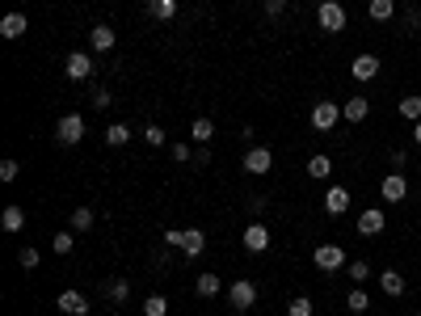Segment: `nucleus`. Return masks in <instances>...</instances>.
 Instances as JSON below:
<instances>
[{"label":"nucleus","instance_id":"1","mask_svg":"<svg viewBox=\"0 0 421 316\" xmlns=\"http://www.w3.org/2000/svg\"><path fill=\"white\" fill-rule=\"evenodd\" d=\"M316 21H320L325 34H342V30H346V8H342L337 0H320V4H316Z\"/></svg>","mask_w":421,"mask_h":316},{"label":"nucleus","instance_id":"2","mask_svg":"<svg viewBox=\"0 0 421 316\" xmlns=\"http://www.w3.org/2000/svg\"><path fill=\"white\" fill-rule=\"evenodd\" d=\"M337 122H342V106H337V101H316V106H312V131L329 135Z\"/></svg>","mask_w":421,"mask_h":316},{"label":"nucleus","instance_id":"3","mask_svg":"<svg viewBox=\"0 0 421 316\" xmlns=\"http://www.w3.org/2000/svg\"><path fill=\"white\" fill-rule=\"evenodd\" d=\"M312 266L325 270V274H333V270H342V266H350V262H346V249H342V245H316Z\"/></svg>","mask_w":421,"mask_h":316},{"label":"nucleus","instance_id":"4","mask_svg":"<svg viewBox=\"0 0 421 316\" xmlns=\"http://www.w3.org/2000/svg\"><path fill=\"white\" fill-rule=\"evenodd\" d=\"M55 139H59V144H80V139H84V118H80V114H63L59 127H55Z\"/></svg>","mask_w":421,"mask_h":316},{"label":"nucleus","instance_id":"5","mask_svg":"<svg viewBox=\"0 0 421 316\" xmlns=\"http://www.w3.org/2000/svg\"><path fill=\"white\" fill-rule=\"evenodd\" d=\"M240 165H245V173L261 177V173H270V169H274V152H270V148H249Z\"/></svg>","mask_w":421,"mask_h":316},{"label":"nucleus","instance_id":"6","mask_svg":"<svg viewBox=\"0 0 421 316\" xmlns=\"http://www.w3.org/2000/svg\"><path fill=\"white\" fill-rule=\"evenodd\" d=\"M380 198H384V203H405V198H409V182H405V173H388V177L380 182Z\"/></svg>","mask_w":421,"mask_h":316},{"label":"nucleus","instance_id":"7","mask_svg":"<svg viewBox=\"0 0 421 316\" xmlns=\"http://www.w3.org/2000/svg\"><path fill=\"white\" fill-rule=\"evenodd\" d=\"M240 241H245L249 253H266V249H270V228H266L261 220H253V224L240 232Z\"/></svg>","mask_w":421,"mask_h":316},{"label":"nucleus","instance_id":"8","mask_svg":"<svg viewBox=\"0 0 421 316\" xmlns=\"http://www.w3.org/2000/svg\"><path fill=\"white\" fill-rule=\"evenodd\" d=\"M228 300H232V308H240V312H245V308H253V304H257V287H253L249 279H236V283L228 287Z\"/></svg>","mask_w":421,"mask_h":316},{"label":"nucleus","instance_id":"9","mask_svg":"<svg viewBox=\"0 0 421 316\" xmlns=\"http://www.w3.org/2000/svg\"><path fill=\"white\" fill-rule=\"evenodd\" d=\"M63 72H67L72 80H89V76H93V55H89V51H72L67 63H63Z\"/></svg>","mask_w":421,"mask_h":316},{"label":"nucleus","instance_id":"10","mask_svg":"<svg viewBox=\"0 0 421 316\" xmlns=\"http://www.w3.org/2000/svg\"><path fill=\"white\" fill-rule=\"evenodd\" d=\"M388 228V215L380 211V207H367L363 215H358V236H380Z\"/></svg>","mask_w":421,"mask_h":316},{"label":"nucleus","instance_id":"11","mask_svg":"<svg viewBox=\"0 0 421 316\" xmlns=\"http://www.w3.org/2000/svg\"><path fill=\"white\" fill-rule=\"evenodd\" d=\"M350 76H354L358 84H367V80H375V76H380V59L363 51V55H358V59L350 63Z\"/></svg>","mask_w":421,"mask_h":316},{"label":"nucleus","instance_id":"12","mask_svg":"<svg viewBox=\"0 0 421 316\" xmlns=\"http://www.w3.org/2000/svg\"><path fill=\"white\" fill-rule=\"evenodd\" d=\"M350 203H354V194H350L346 186H329V194H325V211H329V215H346Z\"/></svg>","mask_w":421,"mask_h":316},{"label":"nucleus","instance_id":"13","mask_svg":"<svg viewBox=\"0 0 421 316\" xmlns=\"http://www.w3.org/2000/svg\"><path fill=\"white\" fill-rule=\"evenodd\" d=\"M55 304H59V312H67V316H84V312H89V300H84L80 291H59Z\"/></svg>","mask_w":421,"mask_h":316},{"label":"nucleus","instance_id":"14","mask_svg":"<svg viewBox=\"0 0 421 316\" xmlns=\"http://www.w3.org/2000/svg\"><path fill=\"white\" fill-rule=\"evenodd\" d=\"M367 114H371V101H367L363 93H354V97L342 106V118H346V122H363Z\"/></svg>","mask_w":421,"mask_h":316},{"label":"nucleus","instance_id":"15","mask_svg":"<svg viewBox=\"0 0 421 316\" xmlns=\"http://www.w3.org/2000/svg\"><path fill=\"white\" fill-rule=\"evenodd\" d=\"M25 30H30L25 13H4V17H0V34H4V38H21Z\"/></svg>","mask_w":421,"mask_h":316},{"label":"nucleus","instance_id":"16","mask_svg":"<svg viewBox=\"0 0 421 316\" xmlns=\"http://www.w3.org/2000/svg\"><path fill=\"white\" fill-rule=\"evenodd\" d=\"M89 42H93V51H114L118 34H114V25H93V30H89Z\"/></svg>","mask_w":421,"mask_h":316},{"label":"nucleus","instance_id":"17","mask_svg":"<svg viewBox=\"0 0 421 316\" xmlns=\"http://www.w3.org/2000/svg\"><path fill=\"white\" fill-rule=\"evenodd\" d=\"M308 177H316V182L333 177V160H329L325 152H312V156H308Z\"/></svg>","mask_w":421,"mask_h":316},{"label":"nucleus","instance_id":"18","mask_svg":"<svg viewBox=\"0 0 421 316\" xmlns=\"http://www.w3.org/2000/svg\"><path fill=\"white\" fill-rule=\"evenodd\" d=\"M181 249H186L190 258H198V253L207 249V232H202V228H186V232H181Z\"/></svg>","mask_w":421,"mask_h":316},{"label":"nucleus","instance_id":"19","mask_svg":"<svg viewBox=\"0 0 421 316\" xmlns=\"http://www.w3.org/2000/svg\"><path fill=\"white\" fill-rule=\"evenodd\" d=\"M194 291H198V300H215V296L224 291V279H219V274H198Z\"/></svg>","mask_w":421,"mask_h":316},{"label":"nucleus","instance_id":"20","mask_svg":"<svg viewBox=\"0 0 421 316\" xmlns=\"http://www.w3.org/2000/svg\"><path fill=\"white\" fill-rule=\"evenodd\" d=\"M25 228V211L21 207H4L0 211V232H21Z\"/></svg>","mask_w":421,"mask_h":316},{"label":"nucleus","instance_id":"21","mask_svg":"<svg viewBox=\"0 0 421 316\" xmlns=\"http://www.w3.org/2000/svg\"><path fill=\"white\" fill-rule=\"evenodd\" d=\"M380 287H384V296L401 300V296H405V274H396V270H384V274H380Z\"/></svg>","mask_w":421,"mask_h":316},{"label":"nucleus","instance_id":"22","mask_svg":"<svg viewBox=\"0 0 421 316\" xmlns=\"http://www.w3.org/2000/svg\"><path fill=\"white\" fill-rule=\"evenodd\" d=\"M148 13L156 21H173L177 17V0H148Z\"/></svg>","mask_w":421,"mask_h":316},{"label":"nucleus","instance_id":"23","mask_svg":"<svg viewBox=\"0 0 421 316\" xmlns=\"http://www.w3.org/2000/svg\"><path fill=\"white\" fill-rule=\"evenodd\" d=\"M105 144H110V148H122V144H131V127H127V122H114V127H105Z\"/></svg>","mask_w":421,"mask_h":316},{"label":"nucleus","instance_id":"24","mask_svg":"<svg viewBox=\"0 0 421 316\" xmlns=\"http://www.w3.org/2000/svg\"><path fill=\"white\" fill-rule=\"evenodd\" d=\"M401 118H409V122H417L421 118V93H409V97H401Z\"/></svg>","mask_w":421,"mask_h":316},{"label":"nucleus","instance_id":"25","mask_svg":"<svg viewBox=\"0 0 421 316\" xmlns=\"http://www.w3.org/2000/svg\"><path fill=\"white\" fill-rule=\"evenodd\" d=\"M367 13H371L375 21H392V17H396V0H371Z\"/></svg>","mask_w":421,"mask_h":316},{"label":"nucleus","instance_id":"26","mask_svg":"<svg viewBox=\"0 0 421 316\" xmlns=\"http://www.w3.org/2000/svg\"><path fill=\"white\" fill-rule=\"evenodd\" d=\"M190 135H194L198 144H211V139H215V122H211V118H194V127H190Z\"/></svg>","mask_w":421,"mask_h":316},{"label":"nucleus","instance_id":"27","mask_svg":"<svg viewBox=\"0 0 421 316\" xmlns=\"http://www.w3.org/2000/svg\"><path fill=\"white\" fill-rule=\"evenodd\" d=\"M72 232H93V207H76L72 211Z\"/></svg>","mask_w":421,"mask_h":316},{"label":"nucleus","instance_id":"28","mask_svg":"<svg viewBox=\"0 0 421 316\" xmlns=\"http://www.w3.org/2000/svg\"><path fill=\"white\" fill-rule=\"evenodd\" d=\"M127 296H131V283H127V279H114V283L105 287V300H110V304H122Z\"/></svg>","mask_w":421,"mask_h":316},{"label":"nucleus","instance_id":"29","mask_svg":"<svg viewBox=\"0 0 421 316\" xmlns=\"http://www.w3.org/2000/svg\"><path fill=\"white\" fill-rule=\"evenodd\" d=\"M346 308H350V312H367V308H371V296H367L363 287H354V291L346 296Z\"/></svg>","mask_w":421,"mask_h":316},{"label":"nucleus","instance_id":"30","mask_svg":"<svg viewBox=\"0 0 421 316\" xmlns=\"http://www.w3.org/2000/svg\"><path fill=\"white\" fill-rule=\"evenodd\" d=\"M143 316H169V300L164 296H148L143 300Z\"/></svg>","mask_w":421,"mask_h":316},{"label":"nucleus","instance_id":"31","mask_svg":"<svg viewBox=\"0 0 421 316\" xmlns=\"http://www.w3.org/2000/svg\"><path fill=\"white\" fill-rule=\"evenodd\" d=\"M312 312H316V304H312L308 296H295V300L287 304V316H312Z\"/></svg>","mask_w":421,"mask_h":316},{"label":"nucleus","instance_id":"32","mask_svg":"<svg viewBox=\"0 0 421 316\" xmlns=\"http://www.w3.org/2000/svg\"><path fill=\"white\" fill-rule=\"evenodd\" d=\"M72 245H76V241H72V232H55V241H51V249H55L59 258H67V253H72Z\"/></svg>","mask_w":421,"mask_h":316},{"label":"nucleus","instance_id":"33","mask_svg":"<svg viewBox=\"0 0 421 316\" xmlns=\"http://www.w3.org/2000/svg\"><path fill=\"white\" fill-rule=\"evenodd\" d=\"M346 270H350V279H354V283H358V287H363V283H367V279H371V262H350V266H346Z\"/></svg>","mask_w":421,"mask_h":316},{"label":"nucleus","instance_id":"34","mask_svg":"<svg viewBox=\"0 0 421 316\" xmlns=\"http://www.w3.org/2000/svg\"><path fill=\"white\" fill-rule=\"evenodd\" d=\"M17 262H21V270H38V262H42V258H38V249H21V253H17Z\"/></svg>","mask_w":421,"mask_h":316},{"label":"nucleus","instance_id":"35","mask_svg":"<svg viewBox=\"0 0 421 316\" xmlns=\"http://www.w3.org/2000/svg\"><path fill=\"white\" fill-rule=\"evenodd\" d=\"M17 173H21L17 160H0V182H17Z\"/></svg>","mask_w":421,"mask_h":316},{"label":"nucleus","instance_id":"36","mask_svg":"<svg viewBox=\"0 0 421 316\" xmlns=\"http://www.w3.org/2000/svg\"><path fill=\"white\" fill-rule=\"evenodd\" d=\"M143 139H148L152 148H160V144H164V127H143Z\"/></svg>","mask_w":421,"mask_h":316},{"label":"nucleus","instance_id":"37","mask_svg":"<svg viewBox=\"0 0 421 316\" xmlns=\"http://www.w3.org/2000/svg\"><path fill=\"white\" fill-rule=\"evenodd\" d=\"M283 13H287V0H266V17L270 21H278Z\"/></svg>","mask_w":421,"mask_h":316},{"label":"nucleus","instance_id":"38","mask_svg":"<svg viewBox=\"0 0 421 316\" xmlns=\"http://www.w3.org/2000/svg\"><path fill=\"white\" fill-rule=\"evenodd\" d=\"M405 165H409V152H401V148H396V152H392V173H401Z\"/></svg>","mask_w":421,"mask_h":316},{"label":"nucleus","instance_id":"39","mask_svg":"<svg viewBox=\"0 0 421 316\" xmlns=\"http://www.w3.org/2000/svg\"><path fill=\"white\" fill-rule=\"evenodd\" d=\"M181 232H186V228H169V232H164V245H173V249H181Z\"/></svg>","mask_w":421,"mask_h":316},{"label":"nucleus","instance_id":"40","mask_svg":"<svg viewBox=\"0 0 421 316\" xmlns=\"http://www.w3.org/2000/svg\"><path fill=\"white\" fill-rule=\"evenodd\" d=\"M249 211L261 215V211H266V194H253V198H249Z\"/></svg>","mask_w":421,"mask_h":316},{"label":"nucleus","instance_id":"41","mask_svg":"<svg viewBox=\"0 0 421 316\" xmlns=\"http://www.w3.org/2000/svg\"><path fill=\"white\" fill-rule=\"evenodd\" d=\"M93 106H97V110H105V106H110V93H105V89H97V93H93Z\"/></svg>","mask_w":421,"mask_h":316},{"label":"nucleus","instance_id":"42","mask_svg":"<svg viewBox=\"0 0 421 316\" xmlns=\"http://www.w3.org/2000/svg\"><path fill=\"white\" fill-rule=\"evenodd\" d=\"M173 160H190V148H186V144H173Z\"/></svg>","mask_w":421,"mask_h":316},{"label":"nucleus","instance_id":"43","mask_svg":"<svg viewBox=\"0 0 421 316\" xmlns=\"http://www.w3.org/2000/svg\"><path fill=\"white\" fill-rule=\"evenodd\" d=\"M413 144H421V118L413 122Z\"/></svg>","mask_w":421,"mask_h":316}]
</instances>
